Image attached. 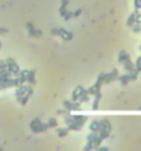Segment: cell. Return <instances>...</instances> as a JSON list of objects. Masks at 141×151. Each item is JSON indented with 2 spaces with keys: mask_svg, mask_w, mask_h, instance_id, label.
I'll return each instance as SVG.
<instances>
[{
  "mask_svg": "<svg viewBox=\"0 0 141 151\" xmlns=\"http://www.w3.org/2000/svg\"><path fill=\"white\" fill-rule=\"evenodd\" d=\"M100 99H101V92L99 91V92H96V95H95V100H93V106H92L93 110H97V109H99Z\"/></svg>",
  "mask_w": 141,
  "mask_h": 151,
  "instance_id": "9a60e30c",
  "label": "cell"
},
{
  "mask_svg": "<svg viewBox=\"0 0 141 151\" xmlns=\"http://www.w3.org/2000/svg\"><path fill=\"white\" fill-rule=\"evenodd\" d=\"M7 32H8V30H7L6 28H0V34H6Z\"/></svg>",
  "mask_w": 141,
  "mask_h": 151,
  "instance_id": "74e56055",
  "label": "cell"
},
{
  "mask_svg": "<svg viewBox=\"0 0 141 151\" xmlns=\"http://www.w3.org/2000/svg\"><path fill=\"white\" fill-rule=\"evenodd\" d=\"M6 63H7V69H8V71H11V74H14V77H17L21 70H19V66L17 65V62L14 61V58H7Z\"/></svg>",
  "mask_w": 141,
  "mask_h": 151,
  "instance_id": "7a4b0ae2",
  "label": "cell"
},
{
  "mask_svg": "<svg viewBox=\"0 0 141 151\" xmlns=\"http://www.w3.org/2000/svg\"><path fill=\"white\" fill-rule=\"evenodd\" d=\"M0 81H3V80H1V76H0Z\"/></svg>",
  "mask_w": 141,
  "mask_h": 151,
  "instance_id": "f35d334b",
  "label": "cell"
},
{
  "mask_svg": "<svg viewBox=\"0 0 141 151\" xmlns=\"http://www.w3.org/2000/svg\"><path fill=\"white\" fill-rule=\"evenodd\" d=\"M133 67H134V63L132 62L130 59H126V61L123 62V69H125V71H130Z\"/></svg>",
  "mask_w": 141,
  "mask_h": 151,
  "instance_id": "ac0fdd59",
  "label": "cell"
},
{
  "mask_svg": "<svg viewBox=\"0 0 141 151\" xmlns=\"http://www.w3.org/2000/svg\"><path fill=\"white\" fill-rule=\"evenodd\" d=\"M138 109H140V110H141V107H138Z\"/></svg>",
  "mask_w": 141,
  "mask_h": 151,
  "instance_id": "7bdbcfd3",
  "label": "cell"
},
{
  "mask_svg": "<svg viewBox=\"0 0 141 151\" xmlns=\"http://www.w3.org/2000/svg\"><path fill=\"white\" fill-rule=\"evenodd\" d=\"M0 48H1V43H0Z\"/></svg>",
  "mask_w": 141,
  "mask_h": 151,
  "instance_id": "60d3db41",
  "label": "cell"
},
{
  "mask_svg": "<svg viewBox=\"0 0 141 151\" xmlns=\"http://www.w3.org/2000/svg\"><path fill=\"white\" fill-rule=\"evenodd\" d=\"M118 77H119V73H118V70H117V69H112V71H111V73H107V74H105L104 82H105V84H111L112 81H115Z\"/></svg>",
  "mask_w": 141,
  "mask_h": 151,
  "instance_id": "277c9868",
  "label": "cell"
},
{
  "mask_svg": "<svg viewBox=\"0 0 141 151\" xmlns=\"http://www.w3.org/2000/svg\"><path fill=\"white\" fill-rule=\"evenodd\" d=\"M81 128H82V125L77 124V122H71L70 125H67L68 131H81Z\"/></svg>",
  "mask_w": 141,
  "mask_h": 151,
  "instance_id": "d6986e66",
  "label": "cell"
},
{
  "mask_svg": "<svg viewBox=\"0 0 141 151\" xmlns=\"http://www.w3.org/2000/svg\"><path fill=\"white\" fill-rule=\"evenodd\" d=\"M26 29H28V32H29V34H30L32 37H41L43 36V32L38 30V29H36L34 28V25L32 24V22H28L26 24Z\"/></svg>",
  "mask_w": 141,
  "mask_h": 151,
  "instance_id": "3957f363",
  "label": "cell"
},
{
  "mask_svg": "<svg viewBox=\"0 0 141 151\" xmlns=\"http://www.w3.org/2000/svg\"><path fill=\"white\" fill-rule=\"evenodd\" d=\"M134 67L141 73V57L137 58V61H136V63H134Z\"/></svg>",
  "mask_w": 141,
  "mask_h": 151,
  "instance_id": "4316f807",
  "label": "cell"
},
{
  "mask_svg": "<svg viewBox=\"0 0 141 151\" xmlns=\"http://www.w3.org/2000/svg\"><path fill=\"white\" fill-rule=\"evenodd\" d=\"M96 150H100V151H108V147H101V146H99Z\"/></svg>",
  "mask_w": 141,
  "mask_h": 151,
  "instance_id": "8d00e7d4",
  "label": "cell"
},
{
  "mask_svg": "<svg viewBox=\"0 0 141 151\" xmlns=\"http://www.w3.org/2000/svg\"><path fill=\"white\" fill-rule=\"evenodd\" d=\"M128 73H129L130 81H134V80H137V78H138V74H140V71L136 69V67H133V69L130 70V71H128Z\"/></svg>",
  "mask_w": 141,
  "mask_h": 151,
  "instance_id": "2e32d148",
  "label": "cell"
},
{
  "mask_svg": "<svg viewBox=\"0 0 141 151\" xmlns=\"http://www.w3.org/2000/svg\"><path fill=\"white\" fill-rule=\"evenodd\" d=\"M67 133H68L67 128H59V129H58V136H59V138H64V136H67Z\"/></svg>",
  "mask_w": 141,
  "mask_h": 151,
  "instance_id": "44dd1931",
  "label": "cell"
},
{
  "mask_svg": "<svg viewBox=\"0 0 141 151\" xmlns=\"http://www.w3.org/2000/svg\"><path fill=\"white\" fill-rule=\"evenodd\" d=\"M118 80H119V82H121V85H123V87H126V85H129V74H122L118 77Z\"/></svg>",
  "mask_w": 141,
  "mask_h": 151,
  "instance_id": "5bb4252c",
  "label": "cell"
},
{
  "mask_svg": "<svg viewBox=\"0 0 141 151\" xmlns=\"http://www.w3.org/2000/svg\"><path fill=\"white\" fill-rule=\"evenodd\" d=\"M26 81L30 85H36V70H28L26 71Z\"/></svg>",
  "mask_w": 141,
  "mask_h": 151,
  "instance_id": "8992f818",
  "label": "cell"
},
{
  "mask_svg": "<svg viewBox=\"0 0 141 151\" xmlns=\"http://www.w3.org/2000/svg\"><path fill=\"white\" fill-rule=\"evenodd\" d=\"M47 129H49V128H48V124H43V122H40V124H38V125H37L34 129H33V132H34V133L45 132Z\"/></svg>",
  "mask_w": 141,
  "mask_h": 151,
  "instance_id": "30bf717a",
  "label": "cell"
},
{
  "mask_svg": "<svg viewBox=\"0 0 141 151\" xmlns=\"http://www.w3.org/2000/svg\"><path fill=\"white\" fill-rule=\"evenodd\" d=\"M82 88H84L82 85H78V87L73 91V94H71V100H73V102L74 100H78V98H80V94H81V91H82Z\"/></svg>",
  "mask_w": 141,
  "mask_h": 151,
  "instance_id": "9c48e42d",
  "label": "cell"
},
{
  "mask_svg": "<svg viewBox=\"0 0 141 151\" xmlns=\"http://www.w3.org/2000/svg\"><path fill=\"white\" fill-rule=\"evenodd\" d=\"M96 92H99V91L95 88V87H91V88H88V94L91 95V96H95V95H96Z\"/></svg>",
  "mask_w": 141,
  "mask_h": 151,
  "instance_id": "f546056e",
  "label": "cell"
},
{
  "mask_svg": "<svg viewBox=\"0 0 141 151\" xmlns=\"http://www.w3.org/2000/svg\"><path fill=\"white\" fill-rule=\"evenodd\" d=\"M132 29H133L134 33H141V24H134L132 26Z\"/></svg>",
  "mask_w": 141,
  "mask_h": 151,
  "instance_id": "484cf974",
  "label": "cell"
},
{
  "mask_svg": "<svg viewBox=\"0 0 141 151\" xmlns=\"http://www.w3.org/2000/svg\"><path fill=\"white\" fill-rule=\"evenodd\" d=\"M101 85H103V82L100 81V80H96V84H95L93 87H95V88L97 89V91H100V88H101Z\"/></svg>",
  "mask_w": 141,
  "mask_h": 151,
  "instance_id": "836d02e7",
  "label": "cell"
},
{
  "mask_svg": "<svg viewBox=\"0 0 141 151\" xmlns=\"http://www.w3.org/2000/svg\"><path fill=\"white\" fill-rule=\"evenodd\" d=\"M101 126H103V122H101V121H93L92 124H91V131H92V132H99Z\"/></svg>",
  "mask_w": 141,
  "mask_h": 151,
  "instance_id": "7c38bea8",
  "label": "cell"
},
{
  "mask_svg": "<svg viewBox=\"0 0 141 151\" xmlns=\"http://www.w3.org/2000/svg\"><path fill=\"white\" fill-rule=\"evenodd\" d=\"M140 51H141V44H140Z\"/></svg>",
  "mask_w": 141,
  "mask_h": 151,
  "instance_id": "b9f144b4",
  "label": "cell"
},
{
  "mask_svg": "<svg viewBox=\"0 0 141 151\" xmlns=\"http://www.w3.org/2000/svg\"><path fill=\"white\" fill-rule=\"evenodd\" d=\"M71 18H73V11H66L64 15H63V19H64V21H70Z\"/></svg>",
  "mask_w": 141,
  "mask_h": 151,
  "instance_id": "d4e9b609",
  "label": "cell"
},
{
  "mask_svg": "<svg viewBox=\"0 0 141 151\" xmlns=\"http://www.w3.org/2000/svg\"><path fill=\"white\" fill-rule=\"evenodd\" d=\"M101 142H103V139H100V138L97 136V138H96V140L93 142V148H97L101 144Z\"/></svg>",
  "mask_w": 141,
  "mask_h": 151,
  "instance_id": "83f0119b",
  "label": "cell"
},
{
  "mask_svg": "<svg viewBox=\"0 0 141 151\" xmlns=\"http://www.w3.org/2000/svg\"><path fill=\"white\" fill-rule=\"evenodd\" d=\"M26 88H28V85L23 84V85H21V87H17V91H15V96H17V100H21L22 99V96L25 95L26 92Z\"/></svg>",
  "mask_w": 141,
  "mask_h": 151,
  "instance_id": "52a82bcc",
  "label": "cell"
},
{
  "mask_svg": "<svg viewBox=\"0 0 141 151\" xmlns=\"http://www.w3.org/2000/svg\"><path fill=\"white\" fill-rule=\"evenodd\" d=\"M134 24H136V11L133 14H130L129 18H128V26H129V28H132Z\"/></svg>",
  "mask_w": 141,
  "mask_h": 151,
  "instance_id": "ffe728a7",
  "label": "cell"
},
{
  "mask_svg": "<svg viewBox=\"0 0 141 151\" xmlns=\"http://www.w3.org/2000/svg\"><path fill=\"white\" fill-rule=\"evenodd\" d=\"M126 59H130V55L126 51H121L119 55H118V63H123Z\"/></svg>",
  "mask_w": 141,
  "mask_h": 151,
  "instance_id": "4fadbf2b",
  "label": "cell"
},
{
  "mask_svg": "<svg viewBox=\"0 0 141 151\" xmlns=\"http://www.w3.org/2000/svg\"><path fill=\"white\" fill-rule=\"evenodd\" d=\"M56 114H58V115H68V114H70V110H67V109H60V110H56Z\"/></svg>",
  "mask_w": 141,
  "mask_h": 151,
  "instance_id": "cb8c5ba5",
  "label": "cell"
},
{
  "mask_svg": "<svg viewBox=\"0 0 141 151\" xmlns=\"http://www.w3.org/2000/svg\"><path fill=\"white\" fill-rule=\"evenodd\" d=\"M1 150H3V148H1V147H0V151H1Z\"/></svg>",
  "mask_w": 141,
  "mask_h": 151,
  "instance_id": "ab89813d",
  "label": "cell"
},
{
  "mask_svg": "<svg viewBox=\"0 0 141 151\" xmlns=\"http://www.w3.org/2000/svg\"><path fill=\"white\" fill-rule=\"evenodd\" d=\"M47 124H48V128H56L58 126V121H56V118H49Z\"/></svg>",
  "mask_w": 141,
  "mask_h": 151,
  "instance_id": "603a6c76",
  "label": "cell"
},
{
  "mask_svg": "<svg viewBox=\"0 0 141 151\" xmlns=\"http://www.w3.org/2000/svg\"><path fill=\"white\" fill-rule=\"evenodd\" d=\"M81 14H82V8H78V10L73 11V17H80Z\"/></svg>",
  "mask_w": 141,
  "mask_h": 151,
  "instance_id": "e575fe53",
  "label": "cell"
},
{
  "mask_svg": "<svg viewBox=\"0 0 141 151\" xmlns=\"http://www.w3.org/2000/svg\"><path fill=\"white\" fill-rule=\"evenodd\" d=\"M64 122H66V125H70L71 122H74L73 115H66V118H64Z\"/></svg>",
  "mask_w": 141,
  "mask_h": 151,
  "instance_id": "4dcf8cb0",
  "label": "cell"
},
{
  "mask_svg": "<svg viewBox=\"0 0 141 151\" xmlns=\"http://www.w3.org/2000/svg\"><path fill=\"white\" fill-rule=\"evenodd\" d=\"M73 120H74V122H77V124H80V125H85V122H86V118L85 115H73Z\"/></svg>",
  "mask_w": 141,
  "mask_h": 151,
  "instance_id": "8fae6325",
  "label": "cell"
},
{
  "mask_svg": "<svg viewBox=\"0 0 141 151\" xmlns=\"http://www.w3.org/2000/svg\"><path fill=\"white\" fill-rule=\"evenodd\" d=\"M67 4H68V0H62V4H60V8H59V14L62 17L64 15V13L67 11Z\"/></svg>",
  "mask_w": 141,
  "mask_h": 151,
  "instance_id": "e0dca14e",
  "label": "cell"
},
{
  "mask_svg": "<svg viewBox=\"0 0 141 151\" xmlns=\"http://www.w3.org/2000/svg\"><path fill=\"white\" fill-rule=\"evenodd\" d=\"M21 85H23V84L21 82V80H19L18 76H17V77H14V87L17 88V87H21Z\"/></svg>",
  "mask_w": 141,
  "mask_h": 151,
  "instance_id": "f1b7e54d",
  "label": "cell"
},
{
  "mask_svg": "<svg viewBox=\"0 0 141 151\" xmlns=\"http://www.w3.org/2000/svg\"><path fill=\"white\" fill-rule=\"evenodd\" d=\"M6 69H7L6 61H0V70H6Z\"/></svg>",
  "mask_w": 141,
  "mask_h": 151,
  "instance_id": "d590c367",
  "label": "cell"
},
{
  "mask_svg": "<svg viewBox=\"0 0 141 151\" xmlns=\"http://www.w3.org/2000/svg\"><path fill=\"white\" fill-rule=\"evenodd\" d=\"M8 88V85H7L6 81H0V91H4V89Z\"/></svg>",
  "mask_w": 141,
  "mask_h": 151,
  "instance_id": "d6a6232c",
  "label": "cell"
},
{
  "mask_svg": "<svg viewBox=\"0 0 141 151\" xmlns=\"http://www.w3.org/2000/svg\"><path fill=\"white\" fill-rule=\"evenodd\" d=\"M40 122H41V120H40V117H36L34 120L32 121V122H30V129H32V131H33V129H34V128H36V126L38 125Z\"/></svg>",
  "mask_w": 141,
  "mask_h": 151,
  "instance_id": "7402d4cb",
  "label": "cell"
},
{
  "mask_svg": "<svg viewBox=\"0 0 141 151\" xmlns=\"http://www.w3.org/2000/svg\"><path fill=\"white\" fill-rule=\"evenodd\" d=\"M88 100H89V94H88V89L82 88V91H81V94H80V98H78V102L84 103V102H88Z\"/></svg>",
  "mask_w": 141,
  "mask_h": 151,
  "instance_id": "ba28073f",
  "label": "cell"
},
{
  "mask_svg": "<svg viewBox=\"0 0 141 151\" xmlns=\"http://www.w3.org/2000/svg\"><path fill=\"white\" fill-rule=\"evenodd\" d=\"M92 148H93V143H92V142H86L85 147H84V150H85V151H89V150H92Z\"/></svg>",
  "mask_w": 141,
  "mask_h": 151,
  "instance_id": "1f68e13d",
  "label": "cell"
},
{
  "mask_svg": "<svg viewBox=\"0 0 141 151\" xmlns=\"http://www.w3.org/2000/svg\"><path fill=\"white\" fill-rule=\"evenodd\" d=\"M51 34L62 37L63 38V41H70V40L74 37L73 33L67 32L66 29H60V28H54V29H51Z\"/></svg>",
  "mask_w": 141,
  "mask_h": 151,
  "instance_id": "6da1fadb",
  "label": "cell"
},
{
  "mask_svg": "<svg viewBox=\"0 0 141 151\" xmlns=\"http://www.w3.org/2000/svg\"><path fill=\"white\" fill-rule=\"evenodd\" d=\"M32 95H33V88H32V87H30V84H29V85H28V88H26V92H25V95L22 96V99L19 100V103H21L22 106H25V104L28 103V100L30 99V96H32Z\"/></svg>",
  "mask_w": 141,
  "mask_h": 151,
  "instance_id": "5b68a950",
  "label": "cell"
}]
</instances>
